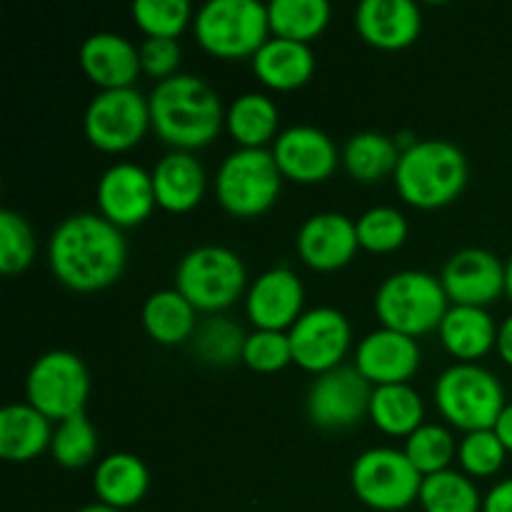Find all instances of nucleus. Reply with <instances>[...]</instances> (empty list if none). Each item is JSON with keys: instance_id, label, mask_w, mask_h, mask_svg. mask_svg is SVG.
Returning a JSON list of instances; mask_svg holds the SVG:
<instances>
[{"instance_id": "dca6fc26", "label": "nucleus", "mask_w": 512, "mask_h": 512, "mask_svg": "<svg viewBox=\"0 0 512 512\" xmlns=\"http://www.w3.org/2000/svg\"><path fill=\"white\" fill-rule=\"evenodd\" d=\"M303 280L285 265H275L260 273L245 293V315L255 330L288 333L305 313Z\"/></svg>"}, {"instance_id": "412c9836", "label": "nucleus", "mask_w": 512, "mask_h": 512, "mask_svg": "<svg viewBox=\"0 0 512 512\" xmlns=\"http://www.w3.org/2000/svg\"><path fill=\"white\" fill-rule=\"evenodd\" d=\"M360 38L378 50H403L418 40L423 15L413 0H363L355 8Z\"/></svg>"}, {"instance_id": "6e6552de", "label": "nucleus", "mask_w": 512, "mask_h": 512, "mask_svg": "<svg viewBox=\"0 0 512 512\" xmlns=\"http://www.w3.org/2000/svg\"><path fill=\"white\" fill-rule=\"evenodd\" d=\"M283 173L270 148H238L215 173V198L235 218H258L280 198Z\"/></svg>"}, {"instance_id": "f257e3e1", "label": "nucleus", "mask_w": 512, "mask_h": 512, "mask_svg": "<svg viewBox=\"0 0 512 512\" xmlns=\"http://www.w3.org/2000/svg\"><path fill=\"white\" fill-rule=\"evenodd\" d=\"M128 263V243L118 225L100 213H75L48 238V265L55 280L75 293H98L118 283Z\"/></svg>"}, {"instance_id": "e433bc0d", "label": "nucleus", "mask_w": 512, "mask_h": 512, "mask_svg": "<svg viewBox=\"0 0 512 512\" xmlns=\"http://www.w3.org/2000/svg\"><path fill=\"white\" fill-rule=\"evenodd\" d=\"M130 15L145 38L178 40L195 20V10L188 0H135Z\"/></svg>"}, {"instance_id": "7c9ffc66", "label": "nucleus", "mask_w": 512, "mask_h": 512, "mask_svg": "<svg viewBox=\"0 0 512 512\" xmlns=\"http://www.w3.org/2000/svg\"><path fill=\"white\" fill-rule=\"evenodd\" d=\"M268 18L275 38L310 45L330 25L333 8L328 0H273L268 3Z\"/></svg>"}, {"instance_id": "b1692460", "label": "nucleus", "mask_w": 512, "mask_h": 512, "mask_svg": "<svg viewBox=\"0 0 512 512\" xmlns=\"http://www.w3.org/2000/svg\"><path fill=\"white\" fill-rule=\"evenodd\" d=\"M438 333L445 350L460 363H475L498 343V323L488 308L478 305H450Z\"/></svg>"}, {"instance_id": "4c0bfd02", "label": "nucleus", "mask_w": 512, "mask_h": 512, "mask_svg": "<svg viewBox=\"0 0 512 512\" xmlns=\"http://www.w3.org/2000/svg\"><path fill=\"white\" fill-rule=\"evenodd\" d=\"M38 243L28 220L15 210H0V270L5 275L23 273L33 265Z\"/></svg>"}, {"instance_id": "c9c22d12", "label": "nucleus", "mask_w": 512, "mask_h": 512, "mask_svg": "<svg viewBox=\"0 0 512 512\" xmlns=\"http://www.w3.org/2000/svg\"><path fill=\"white\" fill-rule=\"evenodd\" d=\"M360 248L370 253H393L410 235L408 218L393 205H373L355 220Z\"/></svg>"}, {"instance_id": "9d476101", "label": "nucleus", "mask_w": 512, "mask_h": 512, "mask_svg": "<svg viewBox=\"0 0 512 512\" xmlns=\"http://www.w3.org/2000/svg\"><path fill=\"white\" fill-rule=\"evenodd\" d=\"M90 395V373L83 358L70 350H48L40 355L25 378V398L48 420H68L85 413Z\"/></svg>"}, {"instance_id": "6ab92c4d", "label": "nucleus", "mask_w": 512, "mask_h": 512, "mask_svg": "<svg viewBox=\"0 0 512 512\" xmlns=\"http://www.w3.org/2000/svg\"><path fill=\"white\" fill-rule=\"evenodd\" d=\"M423 363L418 338L380 325L365 335L355 350V368L375 385L408 383Z\"/></svg>"}, {"instance_id": "c756f323", "label": "nucleus", "mask_w": 512, "mask_h": 512, "mask_svg": "<svg viewBox=\"0 0 512 512\" xmlns=\"http://www.w3.org/2000/svg\"><path fill=\"white\" fill-rule=\"evenodd\" d=\"M403 155L400 145L390 135L378 130H363V133L350 135L343 145V168L350 178L358 183H378V180L395 175L398 160Z\"/></svg>"}, {"instance_id": "2f4dec72", "label": "nucleus", "mask_w": 512, "mask_h": 512, "mask_svg": "<svg viewBox=\"0 0 512 512\" xmlns=\"http://www.w3.org/2000/svg\"><path fill=\"white\" fill-rule=\"evenodd\" d=\"M245 338L248 333L235 320L225 318V315H210L203 323H198L193 338H190V348L200 363L210 365V368H230L243 360Z\"/></svg>"}, {"instance_id": "f3484780", "label": "nucleus", "mask_w": 512, "mask_h": 512, "mask_svg": "<svg viewBox=\"0 0 512 512\" xmlns=\"http://www.w3.org/2000/svg\"><path fill=\"white\" fill-rule=\"evenodd\" d=\"M440 283L453 305L488 308L505 293V263L485 248H463L445 260Z\"/></svg>"}, {"instance_id": "f8f14e48", "label": "nucleus", "mask_w": 512, "mask_h": 512, "mask_svg": "<svg viewBox=\"0 0 512 512\" xmlns=\"http://www.w3.org/2000/svg\"><path fill=\"white\" fill-rule=\"evenodd\" d=\"M373 383L355 365L315 375L305 398L310 423L323 430H348L368 415Z\"/></svg>"}, {"instance_id": "f704fd0d", "label": "nucleus", "mask_w": 512, "mask_h": 512, "mask_svg": "<svg viewBox=\"0 0 512 512\" xmlns=\"http://www.w3.org/2000/svg\"><path fill=\"white\" fill-rule=\"evenodd\" d=\"M403 453L425 478V475L450 468V463L458 458V443L445 425L423 423L415 433L405 438Z\"/></svg>"}, {"instance_id": "f03ea898", "label": "nucleus", "mask_w": 512, "mask_h": 512, "mask_svg": "<svg viewBox=\"0 0 512 512\" xmlns=\"http://www.w3.org/2000/svg\"><path fill=\"white\" fill-rule=\"evenodd\" d=\"M150 123L160 140L173 150L205 148L225 128V108L220 95L205 78L178 73L160 80L148 95Z\"/></svg>"}, {"instance_id": "2eb2a0df", "label": "nucleus", "mask_w": 512, "mask_h": 512, "mask_svg": "<svg viewBox=\"0 0 512 512\" xmlns=\"http://www.w3.org/2000/svg\"><path fill=\"white\" fill-rule=\"evenodd\" d=\"M270 150L283 178L303 185L328 180L343 158L335 140L315 125H290L280 130Z\"/></svg>"}, {"instance_id": "cd10ccee", "label": "nucleus", "mask_w": 512, "mask_h": 512, "mask_svg": "<svg viewBox=\"0 0 512 512\" xmlns=\"http://www.w3.org/2000/svg\"><path fill=\"white\" fill-rule=\"evenodd\" d=\"M140 320H143L145 333L155 343L180 345L193 338L195 328H198V310L180 290L163 288L145 298Z\"/></svg>"}, {"instance_id": "a19ab883", "label": "nucleus", "mask_w": 512, "mask_h": 512, "mask_svg": "<svg viewBox=\"0 0 512 512\" xmlns=\"http://www.w3.org/2000/svg\"><path fill=\"white\" fill-rule=\"evenodd\" d=\"M180 60H183V48L175 38H145L140 43V65L143 73L150 75L160 83L173 75H178Z\"/></svg>"}, {"instance_id": "0eeeda50", "label": "nucleus", "mask_w": 512, "mask_h": 512, "mask_svg": "<svg viewBox=\"0 0 512 512\" xmlns=\"http://www.w3.org/2000/svg\"><path fill=\"white\" fill-rule=\"evenodd\" d=\"M433 400L453 428L493 430L505 403V390L495 373L478 363H455L438 375Z\"/></svg>"}, {"instance_id": "49530a36", "label": "nucleus", "mask_w": 512, "mask_h": 512, "mask_svg": "<svg viewBox=\"0 0 512 512\" xmlns=\"http://www.w3.org/2000/svg\"><path fill=\"white\" fill-rule=\"evenodd\" d=\"M505 293L512 300V258L505 263Z\"/></svg>"}, {"instance_id": "20e7f679", "label": "nucleus", "mask_w": 512, "mask_h": 512, "mask_svg": "<svg viewBox=\"0 0 512 512\" xmlns=\"http://www.w3.org/2000/svg\"><path fill=\"white\" fill-rule=\"evenodd\" d=\"M450 308L440 278L425 270H398L380 283L375 293V315L380 325L420 338L438 330Z\"/></svg>"}, {"instance_id": "aec40b11", "label": "nucleus", "mask_w": 512, "mask_h": 512, "mask_svg": "<svg viewBox=\"0 0 512 512\" xmlns=\"http://www.w3.org/2000/svg\"><path fill=\"white\" fill-rule=\"evenodd\" d=\"M78 60L90 83L100 90L135 88V80L143 73L138 45L110 30L88 35L80 45Z\"/></svg>"}, {"instance_id": "39448f33", "label": "nucleus", "mask_w": 512, "mask_h": 512, "mask_svg": "<svg viewBox=\"0 0 512 512\" xmlns=\"http://www.w3.org/2000/svg\"><path fill=\"white\" fill-rule=\"evenodd\" d=\"M175 290H180L195 310L218 315L248 293V270L235 250L205 243L180 258Z\"/></svg>"}, {"instance_id": "4468645a", "label": "nucleus", "mask_w": 512, "mask_h": 512, "mask_svg": "<svg viewBox=\"0 0 512 512\" xmlns=\"http://www.w3.org/2000/svg\"><path fill=\"white\" fill-rule=\"evenodd\" d=\"M95 198H98L100 215L118 225L120 230L145 223L158 205L153 173H148L143 165L128 163V160H120V163L105 168L98 180Z\"/></svg>"}, {"instance_id": "7ed1b4c3", "label": "nucleus", "mask_w": 512, "mask_h": 512, "mask_svg": "<svg viewBox=\"0 0 512 512\" xmlns=\"http://www.w3.org/2000/svg\"><path fill=\"white\" fill-rule=\"evenodd\" d=\"M468 173V158L458 145L443 138H425L403 150L393 180L405 203L420 210H438L463 193Z\"/></svg>"}, {"instance_id": "79ce46f5", "label": "nucleus", "mask_w": 512, "mask_h": 512, "mask_svg": "<svg viewBox=\"0 0 512 512\" xmlns=\"http://www.w3.org/2000/svg\"><path fill=\"white\" fill-rule=\"evenodd\" d=\"M483 512H512V478L500 480L483 495Z\"/></svg>"}, {"instance_id": "393cba45", "label": "nucleus", "mask_w": 512, "mask_h": 512, "mask_svg": "<svg viewBox=\"0 0 512 512\" xmlns=\"http://www.w3.org/2000/svg\"><path fill=\"white\" fill-rule=\"evenodd\" d=\"M150 470L138 455L110 453L95 465L93 490L98 503L115 510H128L148 495Z\"/></svg>"}, {"instance_id": "c85d7f7f", "label": "nucleus", "mask_w": 512, "mask_h": 512, "mask_svg": "<svg viewBox=\"0 0 512 512\" xmlns=\"http://www.w3.org/2000/svg\"><path fill=\"white\" fill-rule=\"evenodd\" d=\"M368 418L380 433L408 438L425 423V403L410 383L375 385Z\"/></svg>"}, {"instance_id": "5701e85b", "label": "nucleus", "mask_w": 512, "mask_h": 512, "mask_svg": "<svg viewBox=\"0 0 512 512\" xmlns=\"http://www.w3.org/2000/svg\"><path fill=\"white\" fill-rule=\"evenodd\" d=\"M255 78L268 88L288 93L298 90L313 78L315 53L308 43H295L285 38H268L263 48L250 58Z\"/></svg>"}, {"instance_id": "a18cd8bd", "label": "nucleus", "mask_w": 512, "mask_h": 512, "mask_svg": "<svg viewBox=\"0 0 512 512\" xmlns=\"http://www.w3.org/2000/svg\"><path fill=\"white\" fill-rule=\"evenodd\" d=\"M75 512H120V510L110 508V505H103V503H90V505H83V508Z\"/></svg>"}, {"instance_id": "ea45409f", "label": "nucleus", "mask_w": 512, "mask_h": 512, "mask_svg": "<svg viewBox=\"0 0 512 512\" xmlns=\"http://www.w3.org/2000/svg\"><path fill=\"white\" fill-rule=\"evenodd\" d=\"M243 363L255 373H278L293 363L290 335L280 330H253L245 338Z\"/></svg>"}, {"instance_id": "c03bdc74", "label": "nucleus", "mask_w": 512, "mask_h": 512, "mask_svg": "<svg viewBox=\"0 0 512 512\" xmlns=\"http://www.w3.org/2000/svg\"><path fill=\"white\" fill-rule=\"evenodd\" d=\"M495 433H498L500 443L505 445V450L512 453V403H508L503 408V413H500L498 423H495Z\"/></svg>"}, {"instance_id": "423d86ee", "label": "nucleus", "mask_w": 512, "mask_h": 512, "mask_svg": "<svg viewBox=\"0 0 512 512\" xmlns=\"http://www.w3.org/2000/svg\"><path fill=\"white\" fill-rule=\"evenodd\" d=\"M193 33L200 48L215 58H253L270 38L268 5L258 0H208L195 10Z\"/></svg>"}, {"instance_id": "473e14b6", "label": "nucleus", "mask_w": 512, "mask_h": 512, "mask_svg": "<svg viewBox=\"0 0 512 512\" xmlns=\"http://www.w3.org/2000/svg\"><path fill=\"white\" fill-rule=\"evenodd\" d=\"M418 500L425 512H483L478 485L453 468L425 475Z\"/></svg>"}, {"instance_id": "a211bd4d", "label": "nucleus", "mask_w": 512, "mask_h": 512, "mask_svg": "<svg viewBox=\"0 0 512 512\" xmlns=\"http://www.w3.org/2000/svg\"><path fill=\"white\" fill-rule=\"evenodd\" d=\"M295 248H298L300 260L320 273L345 268L360 248L355 220L343 213H335V210L310 215L300 225Z\"/></svg>"}, {"instance_id": "58836bf2", "label": "nucleus", "mask_w": 512, "mask_h": 512, "mask_svg": "<svg viewBox=\"0 0 512 512\" xmlns=\"http://www.w3.org/2000/svg\"><path fill=\"white\" fill-rule=\"evenodd\" d=\"M508 458V450L500 443L495 430H473L458 443V463L470 478H490L500 473Z\"/></svg>"}, {"instance_id": "bb28decb", "label": "nucleus", "mask_w": 512, "mask_h": 512, "mask_svg": "<svg viewBox=\"0 0 512 512\" xmlns=\"http://www.w3.org/2000/svg\"><path fill=\"white\" fill-rule=\"evenodd\" d=\"M280 110L270 95L250 90L225 108V130L238 148H265L280 135Z\"/></svg>"}, {"instance_id": "72a5a7b5", "label": "nucleus", "mask_w": 512, "mask_h": 512, "mask_svg": "<svg viewBox=\"0 0 512 512\" xmlns=\"http://www.w3.org/2000/svg\"><path fill=\"white\" fill-rule=\"evenodd\" d=\"M98 448V430L85 413L60 420L58 428L53 430V440H50V455L60 468L68 470H78L93 463Z\"/></svg>"}, {"instance_id": "4be33fe9", "label": "nucleus", "mask_w": 512, "mask_h": 512, "mask_svg": "<svg viewBox=\"0 0 512 512\" xmlns=\"http://www.w3.org/2000/svg\"><path fill=\"white\" fill-rule=\"evenodd\" d=\"M153 188L155 200L163 210L175 215L198 208L208 188V175L200 160L188 150H170L155 163Z\"/></svg>"}, {"instance_id": "1a4fd4ad", "label": "nucleus", "mask_w": 512, "mask_h": 512, "mask_svg": "<svg viewBox=\"0 0 512 512\" xmlns=\"http://www.w3.org/2000/svg\"><path fill=\"white\" fill-rule=\"evenodd\" d=\"M355 498L380 512H400L420 498L423 475L398 448H368L350 468Z\"/></svg>"}, {"instance_id": "9b49d317", "label": "nucleus", "mask_w": 512, "mask_h": 512, "mask_svg": "<svg viewBox=\"0 0 512 512\" xmlns=\"http://www.w3.org/2000/svg\"><path fill=\"white\" fill-rule=\"evenodd\" d=\"M150 128V103L138 88L98 90L83 115L85 138L103 153L133 150Z\"/></svg>"}, {"instance_id": "ddd939ff", "label": "nucleus", "mask_w": 512, "mask_h": 512, "mask_svg": "<svg viewBox=\"0 0 512 512\" xmlns=\"http://www.w3.org/2000/svg\"><path fill=\"white\" fill-rule=\"evenodd\" d=\"M293 363L308 373L320 375L343 365L353 343V328L345 313L333 305L305 310L298 323L288 330Z\"/></svg>"}, {"instance_id": "37998d69", "label": "nucleus", "mask_w": 512, "mask_h": 512, "mask_svg": "<svg viewBox=\"0 0 512 512\" xmlns=\"http://www.w3.org/2000/svg\"><path fill=\"white\" fill-rule=\"evenodd\" d=\"M495 348H498L503 363L512 368V313L498 325V343H495Z\"/></svg>"}, {"instance_id": "a878e982", "label": "nucleus", "mask_w": 512, "mask_h": 512, "mask_svg": "<svg viewBox=\"0 0 512 512\" xmlns=\"http://www.w3.org/2000/svg\"><path fill=\"white\" fill-rule=\"evenodd\" d=\"M53 425L30 403H10L0 410V455L8 463H28L50 450Z\"/></svg>"}]
</instances>
